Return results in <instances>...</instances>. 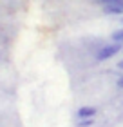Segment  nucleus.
Masks as SVG:
<instances>
[{
  "label": "nucleus",
  "instance_id": "7",
  "mask_svg": "<svg viewBox=\"0 0 123 127\" xmlns=\"http://www.w3.org/2000/svg\"><path fill=\"white\" fill-rule=\"evenodd\" d=\"M96 2H98L99 5H105V4H107V2H109V0H96Z\"/></svg>",
  "mask_w": 123,
  "mask_h": 127
},
{
  "label": "nucleus",
  "instance_id": "3",
  "mask_svg": "<svg viewBox=\"0 0 123 127\" xmlns=\"http://www.w3.org/2000/svg\"><path fill=\"white\" fill-rule=\"evenodd\" d=\"M103 11L107 15H123V4H112V5H103Z\"/></svg>",
  "mask_w": 123,
  "mask_h": 127
},
{
  "label": "nucleus",
  "instance_id": "1",
  "mask_svg": "<svg viewBox=\"0 0 123 127\" xmlns=\"http://www.w3.org/2000/svg\"><path fill=\"white\" fill-rule=\"evenodd\" d=\"M120 51H123V44L121 42H114V44H107V45H103L101 49L96 53V60L98 62H103V60H109V58H112L114 55H118Z\"/></svg>",
  "mask_w": 123,
  "mask_h": 127
},
{
  "label": "nucleus",
  "instance_id": "5",
  "mask_svg": "<svg viewBox=\"0 0 123 127\" xmlns=\"http://www.w3.org/2000/svg\"><path fill=\"white\" fill-rule=\"evenodd\" d=\"M112 40H114V42H121L123 44V27L112 33Z\"/></svg>",
  "mask_w": 123,
  "mask_h": 127
},
{
  "label": "nucleus",
  "instance_id": "4",
  "mask_svg": "<svg viewBox=\"0 0 123 127\" xmlns=\"http://www.w3.org/2000/svg\"><path fill=\"white\" fill-rule=\"evenodd\" d=\"M94 124V118H80V122H76V127H91Z\"/></svg>",
  "mask_w": 123,
  "mask_h": 127
},
{
  "label": "nucleus",
  "instance_id": "2",
  "mask_svg": "<svg viewBox=\"0 0 123 127\" xmlns=\"http://www.w3.org/2000/svg\"><path fill=\"white\" fill-rule=\"evenodd\" d=\"M76 114H78V118H94V114H96V107H91V105L80 107Z\"/></svg>",
  "mask_w": 123,
  "mask_h": 127
},
{
  "label": "nucleus",
  "instance_id": "6",
  "mask_svg": "<svg viewBox=\"0 0 123 127\" xmlns=\"http://www.w3.org/2000/svg\"><path fill=\"white\" fill-rule=\"evenodd\" d=\"M118 87H121V89H123V76L118 80Z\"/></svg>",
  "mask_w": 123,
  "mask_h": 127
},
{
  "label": "nucleus",
  "instance_id": "8",
  "mask_svg": "<svg viewBox=\"0 0 123 127\" xmlns=\"http://www.w3.org/2000/svg\"><path fill=\"white\" fill-rule=\"evenodd\" d=\"M118 69H121V71H123V58H121V62L118 64Z\"/></svg>",
  "mask_w": 123,
  "mask_h": 127
}]
</instances>
